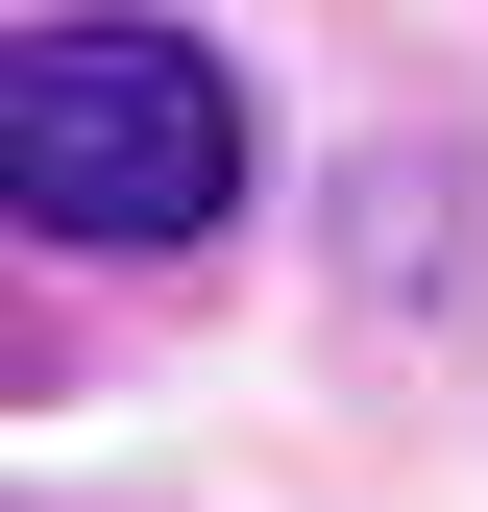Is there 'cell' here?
I'll use <instances>...</instances> for the list:
<instances>
[{
    "instance_id": "1",
    "label": "cell",
    "mask_w": 488,
    "mask_h": 512,
    "mask_svg": "<svg viewBox=\"0 0 488 512\" xmlns=\"http://www.w3.org/2000/svg\"><path fill=\"white\" fill-rule=\"evenodd\" d=\"M0 147H25V220L98 244V269H147V244H196L244 196V98H220V49H171V25H25Z\"/></svg>"
}]
</instances>
